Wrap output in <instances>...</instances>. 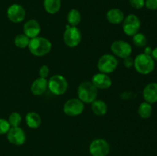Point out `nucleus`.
Instances as JSON below:
<instances>
[{
    "instance_id": "5701e85b",
    "label": "nucleus",
    "mask_w": 157,
    "mask_h": 156,
    "mask_svg": "<svg viewBox=\"0 0 157 156\" xmlns=\"http://www.w3.org/2000/svg\"><path fill=\"white\" fill-rule=\"evenodd\" d=\"M29 41H30V38H28L25 35L19 34V35H17L14 38V44H15V47H17L18 48L24 49L28 47Z\"/></svg>"
},
{
    "instance_id": "9d476101",
    "label": "nucleus",
    "mask_w": 157,
    "mask_h": 156,
    "mask_svg": "<svg viewBox=\"0 0 157 156\" xmlns=\"http://www.w3.org/2000/svg\"><path fill=\"white\" fill-rule=\"evenodd\" d=\"M110 50L114 56L124 59L131 55L133 49L127 41L124 40H116L111 44Z\"/></svg>"
},
{
    "instance_id": "412c9836",
    "label": "nucleus",
    "mask_w": 157,
    "mask_h": 156,
    "mask_svg": "<svg viewBox=\"0 0 157 156\" xmlns=\"http://www.w3.org/2000/svg\"><path fill=\"white\" fill-rule=\"evenodd\" d=\"M137 113L140 117L142 118V119H149L152 116V114H153V106H152V104L149 103V102H146V101H144V102H142L140 104L139 107H138Z\"/></svg>"
},
{
    "instance_id": "f257e3e1",
    "label": "nucleus",
    "mask_w": 157,
    "mask_h": 156,
    "mask_svg": "<svg viewBox=\"0 0 157 156\" xmlns=\"http://www.w3.org/2000/svg\"><path fill=\"white\" fill-rule=\"evenodd\" d=\"M52 47V42L48 38L41 36L30 39L28 46L31 54L36 57L45 56L51 51Z\"/></svg>"
},
{
    "instance_id": "a211bd4d",
    "label": "nucleus",
    "mask_w": 157,
    "mask_h": 156,
    "mask_svg": "<svg viewBox=\"0 0 157 156\" xmlns=\"http://www.w3.org/2000/svg\"><path fill=\"white\" fill-rule=\"evenodd\" d=\"M26 125L32 129L39 128L41 124V118L38 113L35 112H29L25 116Z\"/></svg>"
},
{
    "instance_id": "1a4fd4ad",
    "label": "nucleus",
    "mask_w": 157,
    "mask_h": 156,
    "mask_svg": "<svg viewBox=\"0 0 157 156\" xmlns=\"http://www.w3.org/2000/svg\"><path fill=\"white\" fill-rule=\"evenodd\" d=\"M84 110V103L78 98L70 99L65 102L63 111L67 116L75 117L81 115Z\"/></svg>"
},
{
    "instance_id": "f8f14e48",
    "label": "nucleus",
    "mask_w": 157,
    "mask_h": 156,
    "mask_svg": "<svg viewBox=\"0 0 157 156\" xmlns=\"http://www.w3.org/2000/svg\"><path fill=\"white\" fill-rule=\"evenodd\" d=\"M7 17L13 23H20L25 18V10L19 4H12L8 8Z\"/></svg>"
},
{
    "instance_id": "423d86ee",
    "label": "nucleus",
    "mask_w": 157,
    "mask_h": 156,
    "mask_svg": "<svg viewBox=\"0 0 157 156\" xmlns=\"http://www.w3.org/2000/svg\"><path fill=\"white\" fill-rule=\"evenodd\" d=\"M118 66L116 57L110 54H105L99 58L98 61V69L101 73L110 74L113 73Z\"/></svg>"
},
{
    "instance_id": "2f4dec72",
    "label": "nucleus",
    "mask_w": 157,
    "mask_h": 156,
    "mask_svg": "<svg viewBox=\"0 0 157 156\" xmlns=\"http://www.w3.org/2000/svg\"><path fill=\"white\" fill-rule=\"evenodd\" d=\"M151 57L154 61H157V47H155L154 49H153V51H152Z\"/></svg>"
},
{
    "instance_id": "39448f33",
    "label": "nucleus",
    "mask_w": 157,
    "mask_h": 156,
    "mask_svg": "<svg viewBox=\"0 0 157 156\" xmlns=\"http://www.w3.org/2000/svg\"><path fill=\"white\" fill-rule=\"evenodd\" d=\"M82 39L81 32L79 29L75 26L67 24L65 31L63 34L64 43L69 47H75L78 46Z\"/></svg>"
},
{
    "instance_id": "6e6552de",
    "label": "nucleus",
    "mask_w": 157,
    "mask_h": 156,
    "mask_svg": "<svg viewBox=\"0 0 157 156\" xmlns=\"http://www.w3.org/2000/svg\"><path fill=\"white\" fill-rule=\"evenodd\" d=\"M110 151V145L104 139H94L90 142L89 146V151L91 156H107Z\"/></svg>"
},
{
    "instance_id": "0eeeda50",
    "label": "nucleus",
    "mask_w": 157,
    "mask_h": 156,
    "mask_svg": "<svg viewBox=\"0 0 157 156\" xmlns=\"http://www.w3.org/2000/svg\"><path fill=\"white\" fill-rule=\"evenodd\" d=\"M123 31L129 37H133L139 32L141 27V21L139 17L134 14H130L123 21Z\"/></svg>"
},
{
    "instance_id": "4468645a",
    "label": "nucleus",
    "mask_w": 157,
    "mask_h": 156,
    "mask_svg": "<svg viewBox=\"0 0 157 156\" xmlns=\"http://www.w3.org/2000/svg\"><path fill=\"white\" fill-rule=\"evenodd\" d=\"M91 83L95 86L97 89L101 90H107L110 88L112 85L111 78L108 74L104 73H98L94 74L92 77Z\"/></svg>"
},
{
    "instance_id": "393cba45",
    "label": "nucleus",
    "mask_w": 157,
    "mask_h": 156,
    "mask_svg": "<svg viewBox=\"0 0 157 156\" xmlns=\"http://www.w3.org/2000/svg\"><path fill=\"white\" fill-rule=\"evenodd\" d=\"M21 116L19 113L17 112H13L11 113L9 116V124H10L11 127H18L21 122Z\"/></svg>"
},
{
    "instance_id": "b1692460",
    "label": "nucleus",
    "mask_w": 157,
    "mask_h": 156,
    "mask_svg": "<svg viewBox=\"0 0 157 156\" xmlns=\"http://www.w3.org/2000/svg\"><path fill=\"white\" fill-rule=\"evenodd\" d=\"M147 41H148V40H147V36L143 33L138 32L137 34L133 36V44L137 47H146L147 44Z\"/></svg>"
},
{
    "instance_id": "a878e982",
    "label": "nucleus",
    "mask_w": 157,
    "mask_h": 156,
    "mask_svg": "<svg viewBox=\"0 0 157 156\" xmlns=\"http://www.w3.org/2000/svg\"><path fill=\"white\" fill-rule=\"evenodd\" d=\"M11 125L7 119L0 118V135L7 134L9 130L10 129Z\"/></svg>"
},
{
    "instance_id": "7ed1b4c3",
    "label": "nucleus",
    "mask_w": 157,
    "mask_h": 156,
    "mask_svg": "<svg viewBox=\"0 0 157 156\" xmlns=\"http://www.w3.org/2000/svg\"><path fill=\"white\" fill-rule=\"evenodd\" d=\"M78 96L84 104H90L97 99L98 89L91 81H84L78 86Z\"/></svg>"
},
{
    "instance_id": "cd10ccee",
    "label": "nucleus",
    "mask_w": 157,
    "mask_h": 156,
    "mask_svg": "<svg viewBox=\"0 0 157 156\" xmlns=\"http://www.w3.org/2000/svg\"><path fill=\"white\" fill-rule=\"evenodd\" d=\"M39 77L41 78H45L47 79L48 76H49V73H50V69H49L48 66L47 65H42L39 69Z\"/></svg>"
},
{
    "instance_id": "c756f323",
    "label": "nucleus",
    "mask_w": 157,
    "mask_h": 156,
    "mask_svg": "<svg viewBox=\"0 0 157 156\" xmlns=\"http://www.w3.org/2000/svg\"><path fill=\"white\" fill-rule=\"evenodd\" d=\"M124 67H127V68H131L134 65V58H132L131 56L127 57V58H124Z\"/></svg>"
},
{
    "instance_id": "f03ea898",
    "label": "nucleus",
    "mask_w": 157,
    "mask_h": 156,
    "mask_svg": "<svg viewBox=\"0 0 157 156\" xmlns=\"http://www.w3.org/2000/svg\"><path fill=\"white\" fill-rule=\"evenodd\" d=\"M133 67L140 74L148 75L154 70L155 61L150 55L140 54L134 58Z\"/></svg>"
},
{
    "instance_id": "20e7f679",
    "label": "nucleus",
    "mask_w": 157,
    "mask_h": 156,
    "mask_svg": "<svg viewBox=\"0 0 157 156\" xmlns=\"http://www.w3.org/2000/svg\"><path fill=\"white\" fill-rule=\"evenodd\" d=\"M48 88L53 94L60 96L66 93L68 88V83L64 76L55 74L48 80Z\"/></svg>"
},
{
    "instance_id": "aec40b11",
    "label": "nucleus",
    "mask_w": 157,
    "mask_h": 156,
    "mask_svg": "<svg viewBox=\"0 0 157 156\" xmlns=\"http://www.w3.org/2000/svg\"><path fill=\"white\" fill-rule=\"evenodd\" d=\"M44 9L47 13L55 15L58 13L61 7V0H44Z\"/></svg>"
},
{
    "instance_id": "7c9ffc66",
    "label": "nucleus",
    "mask_w": 157,
    "mask_h": 156,
    "mask_svg": "<svg viewBox=\"0 0 157 156\" xmlns=\"http://www.w3.org/2000/svg\"><path fill=\"white\" fill-rule=\"evenodd\" d=\"M152 51H153V48H152L151 47H150V46H146V47H144V54L151 56Z\"/></svg>"
},
{
    "instance_id": "c85d7f7f",
    "label": "nucleus",
    "mask_w": 157,
    "mask_h": 156,
    "mask_svg": "<svg viewBox=\"0 0 157 156\" xmlns=\"http://www.w3.org/2000/svg\"><path fill=\"white\" fill-rule=\"evenodd\" d=\"M145 6L149 10H157V0H145Z\"/></svg>"
},
{
    "instance_id": "4be33fe9",
    "label": "nucleus",
    "mask_w": 157,
    "mask_h": 156,
    "mask_svg": "<svg viewBox=\"0 0 157 156\" xmlns=\"http://www.w3.org/2000/svg\"><path fill=\"white\" fill-rule=\"evenodd\" d=\"M81 21V12L76 9H71L68 12L67 15V21L71 26H75L77 27V25L80 24Z\"/></svg>"
},
{
    "instance_id": "2eb2a0df",
    "label": "nucleus",
    "mask_w": 157,
    "mask_h": 156,
    "mask_svg": "<svg viewBox=\"0 0 157 156\" xmlns=\"http://www.w3.org/2000/svg\"><path fill=\"white\" fill-rule=\"evenodd\" d=\"M144 101L150 104L157 102V83L152 82L147 84L143 90Z\"/></svg>"
},
{
    "instance_id": "bb28decb",
    "label": "nucleus",
    "mask_w": 157,
    "mask_h": 156,
    "mask_svg": "<svg viewBox=\"0 0 157 156\" xmlns=\"http://www.w3.org/2000/svg\"><path fill=\"white\" fill-rule=\"evenodd\" d=\"M129 2L135 9H141L145 6V0H129Z\"/></svg>"
},
{
    "instance_id": "ddd939ff",
    "label": "nucleus",
    "mask_w": 157,
    "mask_h": 156,
    "mask_svg": "<svg viewBox=\"0 0 157 156\" xmlns=\"http://www.w3.org/2000/svg\"><path fill=\"white\" fill-rule=\"evenodd\" d=\"M41 32V25L35 19H30L23 25V34L30 39L38 37Z\"/></svg>"
},
{
    "instance_id": "473e14b6",
    "label": "nucleus",
    "mask_w": 157,
    "mask_h": 156,
    "mask_svg": "<svg viewBox=\"0 0 157 156\" xmlns=\"http://www.w3.org/2000/svg\"><path fill=\"white\" fill-rule=\"evenodd\" d=\"M156 16H157V13H156Z\"/></svg>"
},
{
    "instance_id": "9b49d317",
    "label": "nucleus",
    "mask_w": 157,
    "mask_h": 156,
    "mask_svg": "<svg viewBox=\"0 0 157 156\" xmlns=\"http://www.w3.org/2000/svg\"><path fill=\"white\" fill-rule=\"evenodd\" d=\"M9 143L16 146L24 145L26 141V134L24 130L18 127H11L6 134Z\"/></svg>"
},
{
    "instance_id": "dca6fc26",
    "label": "nucleus",
    "mask_w": 157,
    "mask_h": 156,
    "mask_svg": "<svg viewBox=\"0 0 157 156\" xmlns=\"http://www.w3.org/2000/svg\"><path fill=\"white\" fill-rule=\"evenodd\" d=\"M124 18V14L121 9L117 8H113L107 11L106 14V18L109 23L112 24H120L123 22Z\"/></svg>"
},
{
    "instance_id": "f3484780",
    "label": "nucleus",
    "mask_w": 157,
    "mask_h": 156,
    "mask_svg": "<svg viewBox=\"0 0 157 156\" xmlns=\"http://www.w3.org/2000/svg\"><path fill=\"white\" fill-rule=\"evenodd\" d=\"M48 89V80L38 77L31 85V92L35 96H41Z\"/></svg>"
},
{
    "instance_id": "6ab92c4d",
    "label": "nucleus",
    "mask_w": 157,
    "mask_h": 156,
    "mask_svg": "<svg viewBox=\"0 0 157 156\" xmlns=\"http://www.w3.org/2000/svg\"><path fill=\"white\" fill-rule=\"evenodd\" d=\"M92 112L98 116H103L107 114L108 106L104 101L101 99H95L91 103Z\"/></svg>"
}]
</instances>
